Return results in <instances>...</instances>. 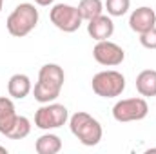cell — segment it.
<instances>
[{"label":"cell","mask_w":156,"mask_h":154,"mask_svg":"<svg viewBox=\"0 0 156 154\" xmlns=\"http://www.w3.org/2000/svg\"><path fill=\"white\" fill-rule=\"evenodd\" d=\"M87 33L89 37L96 42L100 40H109L115 33V22H113V16L109 15H98L94 16L93 20L87 22Z\"/></svg>","instance_id":"obj_10"},{"label":"cell","mask_w":156,"mask_h":154,"mask_svg":"<svg viewBox=\"0 0 156 154\" xmlns=\"http://www.w3.org/2000/svg\"><path fill=\"white\" fill-rule=\"evenodd\" d=\"M66 75L58 64H45L38 71V82L35 83L33 96L38 103H51L55 102L64 87Z\"/></svg>","instance_id":"obj_1"},{"label":"cell","mask_w":156,"mask_h":154,"mask_svg":"<svg viewBox=\"0 0 156 154\" xmlns=\"http://www.w3.org/2000/svg\"><path fill=\"white\" fill-rule=\"evenodd\" d=\"M49 20L56 29H60L64 33L78 31V27L83 22L78 7L69 5V4H55L49 11Z\"/></svg>","instance_id":"obj_5"},{"label":"cell","mask_w":156,"mask_h":154,"mask_svg":"<svg viewBox=\"0 0 156 154\" xmlns=\"http://www.w3.org/2000/svg\"><path fill=\"white\" fill-rule=\"evenodd\" d=\"M35 151L38 154H56L62 151V140H60V136H56L53 132H45L37 140Z\"/></svg>","instance_id":"obj_14"},{"label":"cell","mask_w":156,"mask_h":154,"mask_svg":"<svg viewBox=\"0 0 156 154\" xmlns=\"http://www.w3.org/2000/svg\"><path fill=\"white\" fill-rule=\"evenodd\" d=\"M37 5H42V7H47V5H51L55 0H33Z\"/></svg>","instance_id":"obj_19"},{"label":"cell","mask_w":156,"mask_h":154,"mask_svg":"<svg viewBox=\"0 0 156 154\" xmlns=\"http://www.w3.org/2000/svg\"><path fill=\"white\" fill-rule=\"evenodd\" d=\"M131 7V0H105V9L109 16H123Z\"/></svg>","instance_id":"obj_17"},{"label":"cell","mask_w":156,"mask_h":154,"mask_svg":"<svg viewBox=\"0 0 156 154\" xmlns=\"http://www.w3.org/2000/svg\"><path fill=\"white\" fill-rule=\"evenodd\" d=\"M0 152H4V154H7V149H5V147H2V145H0Z\"/></svg>","instance_id":"obj_20"},{"label":"cell","mask_w":156,"mask_h":154,"mask_svg":"<svg viewBox=\"0 0 156 154\" xmlns=\"http://www.w3.org/2000/svg\"><path fill=\"white\" fill-rule=\"evenodd\" d=\"M69 129H71L73 136L85 147L98 145L102 136H104L100 121L83 111H78L69 118Z\"/></svg>","instance_id":"obj_3"},{"label":"cell","mask_w":156,"mask_h":154,"mask_svg":"<svg viewBox=\"0 0 156 154\" xmlns=\"http://www.w3.org/2000/svg\"><path fill=\"white\" fill-rule=\"evenodd\" d=\"M37 24H38V9L31 2L18 4L5 20L7 33L11 37H15V38L27 37L37 27Z\"/></svg>","instance_id":"obj_2"},{"label":"cell","mask_w":156,"mask_h":154,"mask_svg":"<svg viewBox=\"0 0 156 154\" xmlns=\"http://www.w3.org/2000/svg\"><path fill=\"white\" fill-rule=\"evenodd\" d=\"M31 91H33V87H31V80H29L27 75L16 73V75H13V76L9 78V82H7V93L15 100L26 98Z\"/></svg>","instance_id":"obj_11"},{"label":"cell","mask_w":156,"mask_h":154,"mask_svg":"<svg viewBox=\"0 0 156 154\" xmlns=\"http://www.w3.org/2000/svg\"><path fill=\"white\" fill-rule=\"evenodd\" d=\"M78 11L85 22L93 20L94 16L104 13V2L102 0H80L78 2Z\"/></svg>","instance_id":"obj_15"},{"label":"cell","mask_w":156,"mask_h":154,"mask_svg":"<svg viewBox=\"0 0 156 154\" xmlns=\"http://www.w3.org/2000/svg\"><path fill=\"white\" fill-rule=\"evenodd\" d=\"M69 120L67 107L62 103H42L38 111L35 113V125L42 131H51V129H58L62 125H66Z\"/></svg>","instance_id":"obj_6"},{"label":"cell","mask_w":156,"mask_h":154,"mask_svg":"<svg viewBox=\"0 0 156 154\" xmlns=\"http://www.w3.org/2000/svg\"><path fill=\"white\" fill-rule=\"evenodd\" d=\"M93 58L105 67H116L125 60V51L111 40H100L93 47Z\"/></svg>","instance_id":"obj_8"},{"label":"cell","mask_w":156,"mask_h":154,"mask_svg":"<svg viewBox=\"0 0 156 154\" xmlns=\"http://www.w3.org/2000/svg\"><path fill=\"white\" fill-rule=\"evenodd\" d=\"M149 113V105L145 98H125L115 103L113 107V118L120 123L127 121H140Z\"/></svg>","instance_id":"obj_7"},{"label":"cell","mask_w":156,"mask_h":154,"mask_svg":"<svg viewBox=\"0 0 156 154\" xmlns=\"http://www.w3.org/2000/svg\"><path fill=\"white\" fill-rule=\"evenodd\" d=\"M31 132V121L26 116H16L13 127L9 129V132L5 134V138L9 140H24L26 136H29Z\"/></svg>","instance_id":"obj_16"},{"label":"cell","mask_w":156,"mask_h":154,"mask_svg":"<svg viewBox=\"0 0 156 154\" xmlns=\"http://www.w3.org/2000/svg\"><path fill=\"white\" fill-rule=\"evenodd\" d=\"M140 44L145 49H156V26L153 29H149V31L140 35Z\"/></svg>","instance_id":"obj_18"},{"label":"cell","mask_w":156,"mask_h":154,"mask_svg":"<svg viewBox=\"0 0 156 154\" xmlns=\"http://www.w3.org/2000/svg\"><path fill=\"white\" fill-rule=\"evenodd\" d=\"M154 26H156V13L149 5H142V7L134 9L129 16V27L138 35L153 29Z\"/></svg>","instance_id":"obj_9"},{"label":"cell","mask_w":156,"mask_h":154,"mask_svg":"<svg viewBox=\"0 0 156 154\" xmlns=\"http://www.w3.org/2000/svg\"><path fill=\"white\" fill-rule=\"evenodd\" d=\"M93 93L100 98H116L125 91V76L115 69L100 71L91 80Z\"/></svg>","instance_id":"obj_4"},{"label":"cell","mask_w":156,"mask_h":154,"mask_svg":"<svg viewBox=\"0 0 156 154\" xmlns=\"http://www.w3.org/2000/svg\"><path fill=\"white\" fill-rule=\"evenodd\" d=\"M16 111H15V103L11 98L7 96H0V134H7L9 129L13 127L15 120H16Z\"/></svg>","instance_id":"obj_12"},{"label":"cell","mask_w":156,"mask_h":154,"mask_svg":"<svg viewBox=\"0 0 156 154\" xmlns=\"http://www.w3.org/2000/svg\"><path fill=\"white\" fill-rule=\"evenodd\" d=\"M2 7H4V0H0V13H2Z\"/></svg>","instance_id":"obj_21"},{"label":"cell","mask_w":156,"mask_h":154,"mask_svg":"<svg viewBox=\"0 0 156 154\" xmlns=\"http://www.w3.org/2000/svg\"><path fill=\"white\" fill-rule=\"evenodd\" d=\"M136 91L144 98L156 96V71L154 69H144L136 76Z\"/></svg>","instance_id":"obj_13"}]
</instances>
